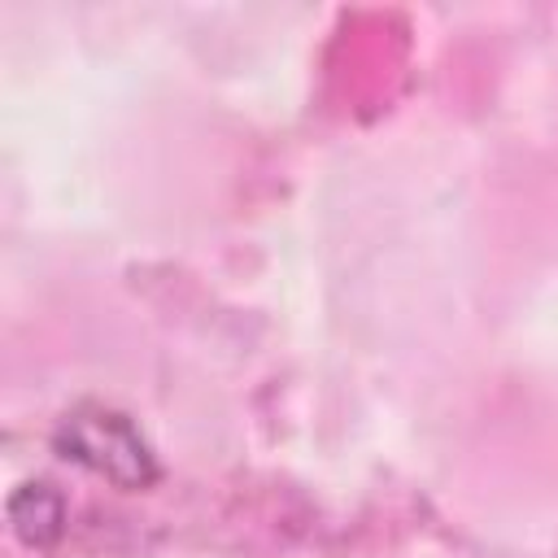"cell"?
<instances>
[{
	"label": "cell",
	"mask_w": 558,
	"mask_h": 558,
	"mask_svg": "<svg viewBox=\"0 0 558 558\" xmlns=\"http://www.w3.org/2000/svg\"><path fill=\"white\" fill-rule=\"evenodd\" d=\"M52 449L109 480L113 488H126V493H140V488H153L161 480V462L153 453V445L144 440V432L135 427V418L126 410H113V405H100V401H83L74 405L57 432H52Z\"/></svg>",
	"instance_id": "6da1fadb"
},
{
	"label": "cell",
	"mask_w": 558,
	"mask_h": 558,
	"mask_svg": "<svg viewBox=\"0 0 558 558\" xmlns=\"http://www.w3.org/2000/svg\"><path fill=\"white\" fill-rule=\"evenodd\" d=\"M9 527L26 549H52L65 532V497L48 480H26L9 493Z\"/></svg>",
	"instance_id": "7a4b0ae2"
}]
</instances>
